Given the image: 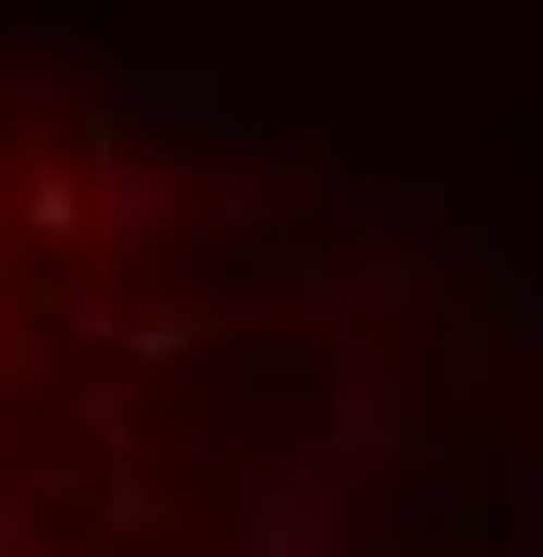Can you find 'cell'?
Returning a JSON list of instances; mask_svg holds the SVG:
<instances>
[{
    "label": "cell",
    "instance_id": "obj_1",
    "mask_svg": "<svg viewBox=\"0 0 543 557\" xmlns=\"http://www.w3.org/2000/svg\"><path fill=\"white\" fill-rule=\"evenodd\" d=\"M84 196H98V223H112L126 251H153V237H168V223L196 209V182H182L168 153H139V139H112V153L84 168Z\"/></svg>",
    "mask_w": 543,
    "mask_h": 557
},
{
    "label": "cell",
    "instance_id": "obj_2",
    "mask_svg": "<svg viewBox=\"0 0 543 557\" xmlns=\"http://www.w3.org/2000/svg\"><path fill=\"white\" fill-rule=\"evenodd\" d=\"M209 209H223V223H237V237H279V223H293V209H307V168H293V153H279V139H237V153H223V168H209Z\"/></svg>",
    "mask_w": 543,
    "mask_h": 557
},
{
    "label": "cell",
    "instance_id": "obj_3",
    "mask_svg": "<svg viewBox=\"0 0 543 557\" xmlns=\"http://www.w3.org/2000/svg\"><path fill=\"white\" fill-rule=\"evenodd\" d=\"M307 293H335V307H418V293H432V251H405V237H348V251H321Z\"/></svg>",
    "mask_w": 543,
    "mask_h": 557
},
{
    "label": "cell",
    "instance_id": "obj_4",
    "mask_svg": "<svg viewBox=\"0 0 543 557\" xmlns=\"http://www.w3.org/2000/svg\"><path fill=\"white\" fill-rule=\"evenodd\" d=\"M70 418H84L98 446H139V376H84V391H70Z\"/></svg>",
    "mask_w": 543,
    "mask_h": 557
},
{
    "label": "cell",
    "instance_id": "obj_5",
    "mask_svg": "<svg viewBox=\"0 0 543 557\" xmlns=\"http://www.w3.org/2000/svg\"><path fill=\"white\" fill-rule=\"evenodd\" d=\"M182 348H209L196 307H153V321H139V362H182Z\"/></svg>",
    "mask_w": 543,
    "mask_h": 557
},
{
    "label": "cell",
    "instance_id": "obj_6",
    "mask_svg": "<svg viewBox=\"0 0 543 557\" xmlns=\"http://www.w3.org/2000/svg\"><path fill=\"white\" fill-rule=\"evenodd\" d=\"M153 516H168V487H153V474L126 460V474H112V530H153Z\"/></svg>",
    "mask_w": 543,
    "mask_h": 557
},
{
    "label": "cell",
    "instance_id": "obj_7",
    "mask_svg": "<svg viewBox=\"0 0 543 557\" xmlns=\"http://www.w3.org/2000/svg\"><path fill=\"white\" fill-rule=\"evenodd\" d=\"M0 348H14V335H0Z\"/></svg>",
    "mask_w": 543,
    "mask_h": 557
}]
</instances>
